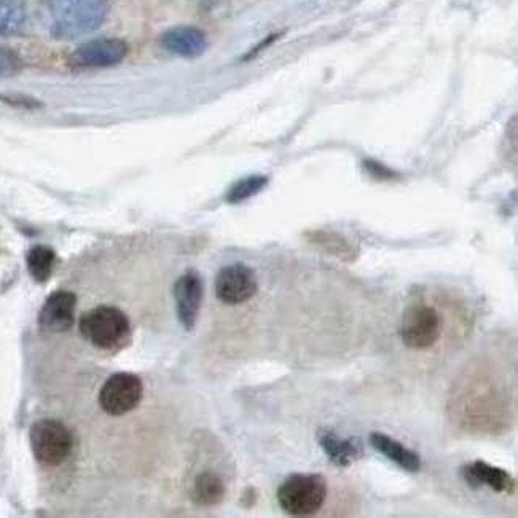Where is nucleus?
Here are the masks:
<instances>
[{
  "label": "nucleus",
  "mask_w": 518,
  "mask_h": 518,
  "mask_svg": "<svg viewBox=\"0 0 518 518\" xmlns=\"http://www.w3.org/2000/svg\"><path fill=\"white\" fill-rule=\"evenodd\" d=\"M50 32L58 39L87 36L106 21L107 0H45Z\"/></svg>",
  "instance_id": "1"
},
{
  "label": "nucleus",
  "mask_w": 518,
  "mask_h": 518,
  "mask_svg": "<svg viewBox=\"0 0 518 518\" xmlns=\"http://www.w3.org/2000/svg\"><path fill=\"white\" fill-rule=\"evenodd\" d=\"M82 337L101 350H120L130 342V321L118 308L96 307L80 318Z\"/></svg>",
  "instance_id": "2"
},
{
  "label": "nucleus",
  "mask_w": 518,
  "mask_h": 518,
  "mask_svg": "<svg viewBox=\"0 0 518 518\" xmlns=\"http://www.w3.org/2000/svg\"><path fill=\"white\" fill-rule=\"evenodd\" d=\"M327 498V482L322 475L294 474L278 490V503L286 514L307 517L316 514Z\"/></svg>",
  "instance_id": "3"
},
{
  "label": "nucleus",
  "mask_w": 518,
  "mask_h": 518,
  "mask_svg": "<svg viewBox=\"0 0 518 518\" xmlns=\"http://www.w3.org/2000/svg\"><path fill=\"white\" fill-rule=\"evenodd\" d=\"M32 453L44 466H59L72 450V436L63 423L56 420H40L32 424Z\"/></svg>",
  "instance_id": "4"
},
{
  "label": "nucleus",
  "mask_w": 518,
  "mask_h": 518,
  "mask_svg": "<svg viewBox=\"0 0 518 518\" xmlns=\"http://www.w3.org/2000/svg\"><path fill=\"white\" fill-rule=\"evenodd\" d=\"M442 334V319L428 305H413L402 316L401 338L412 350H428Z\"/></svg>",
  "instance_id": "5"
},
{
  "label": "nucleus",
  "mask_w": 518,
  "mask_h": 518,
  "mask_svg": "<svg viewBox=\"0 0 518 518\" xmlns=\"http://www.w3.org/2000/svg\"><path fill=\"white\" fill-rule=\"evenodd\" d=\"M142 399V381L133 373H115L104 383L99 404L112 416L125 415L138 407Z\"/></svg>",
  "instance_id": "6"
},
{
  "label": "nucleus",
  "mask_w": 518,
  "mask_h": 518,
  "mask_svg": "<svg viewBox=\"0 0 518 518\" xmlns=\"http://www.w3.org/2000/svg\"><path fill=\"white\" fill-rule=\"evenodd\" d=\"M257 278L251 268L243 263L228 265L216 278L217 299L227 305H241L251 300L257 292Z\"/></svg>",
  "instance_id": "7"
},
{
  "label": "nucleus",
  "mask_w": 518,
  "mask_h": 518,
  "mask_svg": "<svg viewBox=\"0 0 518 518\" xmlns=\"http://www.w3.org/2000/svg\"><path fill=\"white\" fill-rule=\"evenodd\" d=\"M174 299H176L177 318L185 330H193L200 316L203 302V279L197 271L190 270L174 284Z\"/></svg>",
  "instance_id": "8"
},
{
  "label": "nucleus",
  "mask_w": 518,
  "mask_h": 518,
  "mask_svg": "<svg viewBox=\"0 0 518 518\" xmlns=\"http://www.w3.org/2000/svg\"><path fill=\"white\" fill-rule=\"evenodd\" d=\"M128 55V45L120 39L91 40L75 50L72 63L85 69H99L122 63Z\"/></svg>",
  "instance_id": "9"
},
{
  "label": "nucleus",
  "mask_w": 518,
  "mask_h": 518,
  "mask_svg": "<svg viewBox=\"0 0 518 518\" xmlns=\"http://www.w3.org/2000/svg\"><path fill=\"white\" fill-rule=\"evenodd\" d=\"M75 303H77V299L72 292H53L45 300L44 307L40 310V329L45 332H53V334L71 329L72 322H74Z\"/></svg>",
  "instance_id": "10"
},
{
  "label": "nucleus",
  "mask_w": 518,
  "mask_h": 518,
  "mask_svg": "<svg viewBox=\"0 0 518 518\" xmlns=\"http://www.w3.org/2000/svg\"><path fill=\"white\" fill-rule=\"evenodd\" d=\"M161 45L173 55L182 58H197L208 48L205 32L192 26H177L161 36Z\"/></svg>",
  "instance_id": "11"
},
{
  "label": "nucleus",
  "mask_w": 518,
  "mask_h": 518,
  "mask_svg": "<svg viewBox=\"0 0 518 518\" xmlns=\"http://www.w3.org/2000/svg\"><path fill=\"white\" fill-rule=\"evenodd\" d=\"M463 475L464 480L474 488L487 485L491 490L507 493V495H512L515 491V480L509 472L483 461H475L464 466Z\"/></svg>",
  "instance_id": "12"
},
{
  "label": "nucleus",
  "mask_w": 518,
  "mask_h": 518,
  "mask_svg": "<svg viewBox=\"0 0 518 518\" xmlns=\"http://www.w3.org/2000/svg\"><path fill=\"white\" fill-rule=\"evenodd\" d=\"M318 440L329 460L337 466H350L364 456V445L359 439H343L337 432L321 431Z\"/></svg>",
  "instance_id": "13"
},
{
  "label": "nucleus",
  "mask_w": 518,
  "mask_h": 518,
  "mask_svg": "<svg viewBox=\"0 0 518 518\" xmlns=\"http://www.w3.org/2000/svg\"><path fill=\"white\" fill-rule=\"evenodd\" d=\"M372 447L385 455L389 461H393L397 466L402 467L407 472H418L421 469V458L413 450L405 447L399 440L389 437L383 432H372L370 436Z\"/></svg>",
  "instance_id": "14"
},
{
  "label": "nucleus",
  "mask_w": 518,
  "mask_h": 518,
  "mask_svg": "<svg viewBox=\"0 0 518 518\" xmlns=\"http://www.w3.org/2000/svg\"><path fill=\"white\" fill-rule=\"evenodd\" d=\"M225 495L224 482L211 472L198 475L193 483L192 498L198 506H216Z\"/></svg>",
  "instance_id": "15"
},
{
  "label": "nucleus",
  "mask_w": 518,
  "mask_h": 518,
  "mask_svg": "<svg viewBox=\"0 0 518 518\" xmlns=\"http://www.w3.org/2000/svg\"><path fill=\"white\" fill-rule=\"evenodd\" d=\"M26 24V8L21 0H0V36H13Z\"/></svg>",
  "instance_id": "16"
},
{
  "label": "nucleus",
  "mask_w": 518,
  "mask_h": 518,
  "mask_svg": "<svg viewBox=\"0 0 518 518\" xmlns=\"http://www.w3.org/2000/svg\"><path fill=\"white\" fill-rule=\"evenodd\" d=\"M28 270L37 283H45L55 267V251L47 246H34L28 252Z\"/></svg>",
  "instance_id": "17"
},
{
  "label": "nucleus",
  "mask_w": 518,
  "mask_h": 518,
  "mask_svg": "<svg viewBox=\"0 0 518 518\" xmlns=\"http://www.w3.org/2000/svg\"><path fill=\"white\" fill-rule=\"evenodd\" d=\"M267 184L268 179L265 176L244 177L241 181L233 184L232 189L228 190L227 201L232 203V205L243 203V201L249 200L257 193L262 192Z\"/></svg>",
  "instance_id": "18"
},
{
  "label": "nucleus",
  "mask_w": 518,
  "mask_h": 518,
  "mask_svg": "<svg viewBox=\"0 0 518 518\" xmlns=\"http://www.w3.org/2000/svg\"><path fill=\"white\" fill-rule=\"evenodd\" d=\"M314 243L329 254L342 257V259H348V256L354 257V249L351 248L348 241L335 233L314 232Z\"/></svg>",
  "instance_id": "19"
},
{
  "label": "nucleus",
  "mask_w": 518,
  "mask_h": 518,
  "mask_svg": "<svg viewBox=\"0 0 518 518\" xmlns=\"http://www.w3.org/2000/svg\"><path fill=\"white\" fill-rule=\"evenodd\" d=\"M21 69V59L7 48H0V77L16 74Z\"/></svg>",
  "instance_id": "20"
},
{
  "label": "nucleus",
  "mask_w": 518,
  "mask_h": 518,
  "mask_svg": "<svg viewBox=\"0 0 518 518\" xmlns=\"http://www.w3.org/2000/svg\"><path fill=\"white\" fill-rule=\"evenodd\" d=\"M364 165L365 169H367V171H369L373 177H378V179H383V181H385V179H391V177L396 176L394 171L386 168V166L380 165V163H377V161L365 160Z\"/></svg>",
  "instance_id": "21"
}]
</instances>
